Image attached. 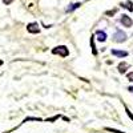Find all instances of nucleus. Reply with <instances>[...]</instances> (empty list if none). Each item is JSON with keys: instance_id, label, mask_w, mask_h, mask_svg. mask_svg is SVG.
I'll use <instances>...</instances> for the list:
<instances>
[{"instance_id": "obj_1", "label": "nucleus", "mask_w": 133, "mask_h": 133, "mask_svg": "<svg viewBox=\"0 0 133 133\" xmlns=\"http://www.w3.org/2000/svg\"><path fill=\"white\" fill-rule=\"evenodd\" d=\"M52 53L53 55H60L61 57H66L69 55V51H68V48H66L65 45H59V47H55L52 49Z\"/></svg>"}, {"instance_id": "obj_2", "label": "nucleus", "mask_w": 133, "mask_h": 133, "mask_svg": "<svg viewBox=\"0 0 133 133\" xmlns=\"http://www.w3.org/2000/svg\"><path fill=\"white\" fill-rule=\"evenodd\" d=\"M113 40L116 43H124L127 40V35L124 33V31H121V29H117L115 32V35H113Z\"/></svg>"}, {"instance_id": "obj_3", "label": "nucleus", "mask_w": 133, "mask_h": 133, "mask_svg": "<svg viewBox=\"0 0 133 133\" xmlns=\"http://www.w3.org/2000/svg\"><path fill=\"white\" fill-rule=\"evenodd\" d=\"M120 21H121V24H123L124 27H127V28H130L133 25V20L128 15H123V16H121V19H120Z\"/></svg>"}, {"instance_id": "obj_4", "label": "nucleus", "mask_w": 133, "mask_h": 133, "mask_svg": "<svg viewBox=\"0 0 133 133\" xmlns=\"http://www.w3.org/2000/svg\"><path fill=\"white\" fill-rule=\"evenodd\" d=\"M27 31L29 33H39L40 32V28H39V24L37 23H29L27 25Z\"/></svg>"}, {"instance_id": "obj_5", "label": "nucleus", "mask_w": 133, "mask_h": 133, "mask_svg": "<svg viewBox=\"0 0 133 133\" xmlns=\"http://www.w3.org/2000/svg\"><path fill=\"white\" fill-rule=\"evenodd\" d=\"M95 37H96L98 41L104 43V41L107 40V33H105L104 31H96V33H95Z\"/></svg>"}, {"instance_id": "obj_6", "label": "nucleus", "mask_w": 133, "mask_h": 133, "mask_svg": "<svg viewBox=\"0 0 133 133\" xmlns=\"http://www.w3.org/2000/svg\"><path fill=\"white\" fill-rule=\"evenodd\" d=\"M112 55L117 57H127L128 56V52L127 51H118V49H112Z\"/></svg>"}, {"instance_id": "obj_7", "label": "nucleus", "mask_w": 133, "mask_h": 133, "mask_svg": "<svg viewBox=\"0 0 133 133\" xmlns=\"http://www.w3.org/2000/svg\"><path fill=\"white\" fill-rule=\"evenodd\" d=\"M128 68H129V64L128 63H120L118 64V72L120 73H125Z\"/></svg>"}, {"instance_id": "obj_8", "label": "nucleus", "mask_w": 133, "mask_h": 133, "mask_svg": "<svg viewBox=\"0 0 133 133\" xmlns=\"http://www.w3.org/2000/svg\"><path fill=\"white\" fill-rule=\"evenodd\" d=\"M83 4L81 3H75V4H71L68 8H66V12H73L75 9H77V8H80Z\"/></svg>"}, {"instance_id": "obj_9", "label": "nucleus", "mask_w": 133, "mask_h": 133, "mask_svg": "<svg viewBox=\"0 0 133 133\" xmlns=\"http://www.w3.org/2000/svg\"><path fill=\"white\" fill-rule=\"evenodd\" d=\"M121 7H124V8H127L128 11H130V12H132V11H133V3L130 2V0H128V2H127L125 4L123 3V4H121Z\"/></svg>"}, {"instance_id": "obj_10", "label": "nucleus", "mask_w": 133, "mask_h": 133, "mask_svg": "<svg viewBox=\"0 0 133 133\" xmlns=\"http://www.w3.org/2000/svg\"><path fill=\"white\" fill-rule=\"evenodd\" d=\"M91 48H92V53L97 55V51H96V47H95V36L91 37Z\"/></svg>"}, {"instance_id": "obj_11", "label": "nucleus", "mask_w": 133, "mask_h": 133, "mask_svg": "<svg viewBox=\"0 0 133 133\" xmlns=\"http://www.w3.org/2000/svg\"><path fill=\"white\" fill-rule=\"evenodd\" d=\"M116 12H117V9H110V11H107L105 15H107V16H112V15H115Z\"/></svg>"}, {"instance_id": "obj_12", "label": "nucleus", "mask_w": 133, "mask_h": 133, "mask_svg": "<svg viewBox=\"0 0 133 133\" xmlns=\"http://www.w3.org/2000/svg\"><path fill=\"white\" fill-rule=\"evenodd\" d=\"M108 132H112V133H125V132H121V130H117V129H113V128H107Z\"/></svg>"}, {"instance_id": "obj_13", "label": "nucleus", "mask_w": 133, "mask_h": 133, "mask_svg": "<svg viewBox=\"0 0 133 133\" xmlns=\"http://www.w3.org/2000/svg\"><path fill=\"white\" fill-rule=\"evenodd\" d=\"M125 112H127V115H128V116H129V118H130V120H132V121H133V113H132V112H130V110H129V109H128V108H127V107H125Z\"/></svg>"}, {"instance_id": "obj_14", "label": "nucleus", "mask_w": 133, "mask_h": 133, "mask_svg": "<svg viewBox=\"0 0 133 133\" xmlns=\"http://www.w3.org/2000/svg\"><path fill=\"white\" fill-rule=\"evenodd\" d=\"M127 77H128V80H129V81H132V83H133V72L128 73V76H127Z\"/></svg>"}, {"instance_id": "obj_15", "label": "nucleus", "mask_w": 133, "mask_h": 133, "mask_svg": "<svg viewBox=\"0 0 133 133\" xmlns=\"http://www.w3.org/2000/svg\"><path fill=\"white\" fill-rule=\"evenodd\" d=\"M3 3H4L5 5H9L11 3H14V0H3Z\"/></svg>"}, {"instance_id": "obj_16", "label": "nucleus", "mask_w": 133, "mask_h": 133, "mask_svg": "<svg viewBox=\"0 0 133 133\" xmlns=\"http://www.w3.org/2000/svg\"><path fill=\"white\" fill-rule=\"evenodd\" d=\"M59 117H60V116H55V117H52V118H48L47 121H51V123H52V121H55V120H57Z\"/></svg>"}, {"instance_id": "obj_17", "label": "nucleus", "mask_w": 133, "mask_h": 133, "mask_svg": "<svg viewBox=\"0 0 133 133\" xmlns=\"http://www.w3.org/2000/svg\"><path fill=\"white\" fill-rule=\"evenodd\" d=\"M128 91H129V92H133V87H129V88H128Z\"/></svg>"}, {"instance_id": "obj_18", "label": "nucleus", "mask_w": 133, "mask_h": 133, "mask_svg": "<svg viewBox=\"0 0 133 133\" xmlns=\"http://www.w3.org/2000/svg\"><path fill=\"white\" fill-rule=\"evenodd\" d=\"M3 65V60H0V66H2Z\"/></svg>"}]
</instances>
